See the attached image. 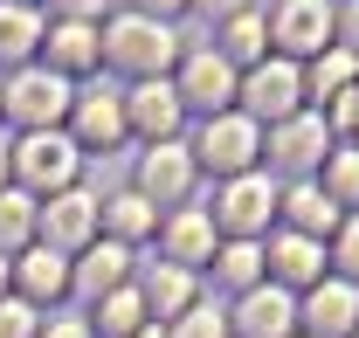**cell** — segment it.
Instances as JSON below:
<instances>
[{
    "instance_id": "7bdbcfd3",
    "label": "cell",
    "mask_w": 359,
    "mask_h": 338,
    "mask_svg": "<svg viewBox=\"0 0 359 338\" xmlns=\"http://www.w3.org/2000/svg\"><path fill=\"white\" fill-rule=\"evenodd\" d=\"M297 338H304V332H297Z\"/></svg>"
},
{
    "instance_id": "83f0119b",
    "label": "cell",
    "mask_w": 359,
    "mask_h": 338,
    "mask_svg": "<svg viewBox=\"0 0 359 338\" xmlns=\"http://www.w3.org/2000/svg\"><path fill=\"white\" fill-rule=\"evenodd\" d=\"M152 228H159L152 201H138V194H118V201H104V235H111V242H125V249H132L138 235H152Z\"/></svg>"
},
{
    "instance_id": "4dcf8cb0",
    "label": "cell",
    "mask_w": 359,
    "mask_h": 338,
    "mask_svg": "<svg viewBox=\"0 0 359 338\" xmlns=\"http://www.w3.org/2000/svg\"><path fill=\"white\" fill-rule=\"evenodd\" d=\"M173 338H228V318L215 304H194L187 318H173Z\"/></svg>"
},
{
    "instance_id": "8d00e7d4",
    "label": "cell",
    "mask_w": 359,
    "mask_h": 338,
    "mask_svg": "<svg viewBox=\"0 0 359 338\" xmlns=\"http://www.w3.org/2000/svg\"><path fill=\"white\" fill-rule=\"evenodd\" d=\"M325 111H332L325 125H359V90H346V97H339V104H325Z\"/></svg>"
},
{
    "instance_id": "603a6c76",
    "label": "cell",
    "mask_w": 359,
    "mask_h": 338,
    "mask_svg": "<svg viewBox=\"0 0 359 338\" xmlns=\"http://www.w3.org/2000/svg\"><path fill=\"white\" fill-rule=\"evenodd\" d=\"M263 48H269V14H256V7H249V14L222 21V42H215V55H222L228 69H235V62H249V69H256V62H263Z\"/></svg>"
},
{
    "instance_id": "836d02e7",
    "label": "cell",
    "mask_w": 359,
    "mask_h": 338,
    "mask_svg": "<svg viewBox=\"0 0 359 338\" xmlns=\"http://www.w3.org/2000/svg\"><path fill=\"white\" fill-rule=\"evenodd\" d=\"M332 48H346V55L359 62V0H346V7L332 14Z\"/></svg>"
},
{
    "instance_id": "1f68e13d",
    "label": "cell",
    "mask_w": 359,
    "mask_h": 338,
    "mask_svg": "<svg viewBox=\"0 0 359 338\" xmlns=\"http://www.w3.org/2000/svg\"><path fill=\"white\" fill-rule=\"evenodd\" d=\"M35 332H42L35 304H21V297H0V338H35Z\"/></svg>"
},
{
    "instance_id": "2e32d148",
    "label": "cell",
    "mask_w": 359,
    "mask_h": 338,
    "mask_svg": "<svg viewBox=\"0 0 359 338\" xmlns=\"http://www.w3.org/2000/svg\"><path fill=\"white\" fill-rule=\"evenodd\" d=\"M69 118H76V152H111L125 138V97L111 90H76L69 97Z\"/></svg>"
},
{
    "instance_id": "74e56055",
    "label": "cell",
    "mask_w": 359,
    "mask_h": 338,
    "mask_svg": "<svg viewBox=\"0 0 359 338\" xmlns=\"http://www.w3.org/2000/svg\"><path fill=\"white\" fill-rule=\"evenodd\" d=\"M35 338H90V325H76V318H48Z\"/></svg>"
},
{
    "instance_id": "30bf717a",
    "label": "cell",
    "mask_w": 359,
    "mask_h": 338,
    "mask_svg": "<svg viewBox=\"0 0 359 338\" xmlns=\"http://www.w3.org/2000/svg\"><path fill=\"white\" fill-rule=\"evenodd\" d=\"M180 104H194V111H208V118H222L228 104H235V90H242V76L228 69L215 48H194L187 62H180Z\"/></svg>"
},
{
    "instance_id": "8992f818",
    "label": "cell",
    "mask_w": 359,
    "mask_h": 338,
    "mask_svg": "<svg viewBox=\"0 0 359 338\" xmlns=\"http://www.w3.org/2000/svg\"><path fill=\"white\" fill-rule=\"evenodd\" d=\"M208 221L222 228L228 242H256V235H269V221H276V187H269V173H242V180H228Z\"/></svg>"
},
{
    "instance_id": "f35d334b",
    "label": "cell",
    "mask_w": 359,
    "mask_h": 338,
    "mask_svg": "<svg viewBox=\"0 0 359 338\" xmlns=\"http://www.w3.org/2000/svg\"><path fill=\"white\" fill-rule=\"evenodd\" d=\"M180 7H187V0H138V14H145V21H173Z\"/></svg>"
},
{
    "instance_id": "d6986e66",
    "label": "cell",
    "mask_w": 359,
    "mask_h": 338,
    "mask_svg": "<svg viewBox=\"0 0 359 338\" xmlns=\"http://www.w3.org/2000/svg\"><path fill=\"white\" fill-rule=\"evenodd\" d=\"M276 214H283V221H290V235H304V242H325V235H339V228H346V214L325 201V187H318V180H297V187L276 201Z\"/></svg>"
},
{
    "instance_id": "60d3db41",
    "label": "cell",
    "mask_w": 359,
    "mask_h": 338,
    "mask_svg": "<svg viewBox=\"0 0 359 338\" xmlns=\"http://www.w3.org/2000/svg\"><path fill=\"white\" fill-rule=\"evenodd\" d=\"M7 283H14V262H7V255H0V297H7Z\"/></svg>"
},
{
    "instance_id": "f546056e",
    "label": "cell",
    "mask_w": 359,
    "mask_h": 338,
    "mask_svg": "<svg viewBox=\"0 0 359 338\" xmlns=\"http://www.w3.org/2000/svg\"><path fill=\"white\" fill-rule=\"evenodd\" d=\"M35 214H42V208H35L21 187H7V194H0V255H7V249H21V242L35 235Z\"/></svg>"
},
{
    "instance_id": "ffe728a7",
    "label": "cell",
    "mask_w": 359,
    "mask_h": 338,
    "mask_svg": "<svg viewBox=\"0 0 359 338\" xmlns=\"http://www.w3.org/2000/svg\"><path fill=\"white\" fill-rule=\"evenodd\" d=\"M159 242H166V262L194 276L201 262H215V221H208V214H201V208H180L173 221L159 228Z\"/></svg>"
},
{
    "instance_id": "d4e9b609",
    "label": "cell",
    "mask_w": 359,
    "mask_h": 338,
    "mask_svg": "<svg viewBox=\"0 0 359 338\" xmlns=\"http://www.w3.org/2000/svg\"><path fill=\"white\" fill-rule=\"evenodd\" d=\"M42 48V14L35 7H7L0 0V62H21L28 69V55Z\"/></svg>"
},
{
    "instance_id": "8fae6325",
    "label": "cell",
    "mask_w": 359,
    "mask_h": 338,
    "mask_svg": "<svg viewBox=\"0 0 359 338\" xmlns=\"http://www.w3.org/2000/svg\"><path fill=\"white\" fill-rule=\"evenodd\" d=\"M180 118H187V104H180V90L159 76V83H138L132 97H125V131H138V138H152V145H173Z\"/></svg>"
},
{
    "instance_id": "5b68a950",
    "label": "cell",
    "mask_w": 359,
    "mask_h": 338,
    "mask_svg": "<svg viewBox=\"0 0 359 338\" xmlns=\"http://www.w3.org/2000/svg\"><path fill=\"white\" fill-rule=\"evenodd\" d=\"M256 152H263V125H249L242 111H222V118L201 125L194 166L222 173V180H242V173H256Z\"/></svg>"
},
{
    "instance_id": "9c48e42d",
    "label": "cell",
    "mask_w": 359,
    "mask_h": 338,
    "mask_svg": "<svg viewBox=\"0 0 359 338\" xmlns=\"http://www.w3.org/2000/svg\"><path fill=\"white\" fill-rule=\"evenodd\" d=\"M297 332H304V338H359V290L346 283V276L304 290V304H297Z\"/></svg>"
},
{
    "instance_id": "7c38bea8",
    "label": "cell",
    "mask_w": 359,
    "mask_h": 338,
    "mask_svg": "<svg viewBox=\"0 0 359 338\" xmlns=\"http://www.w3.org/2000/svg\"><path fill=\"white\" fill-rule=\"evenodd\" d=\"M187 187H194V152L187 145H152L145 159H138V201H152V208H173L187 201Z\"/></svg>"
},
{
    "instance_id": "ba28073f",
    "label": "cell",
    "mask_w": 359,
    "mask_h": 338,
    "mask_svg": "<svg viewBox=\"0 0 359 338\" xmlns=\"http://www.w3.org/2000/svg\"><path fill=\"white\" fill-rule=\"evenodd\" d=\"M269 42L283 48V62H297V55H325L332 48V7L325 0H276V14H269Z\"/></svg>"
},
{
    "instance_id": "484cf974",
    "label": "cell",
    "mask_w": 359,
    "mask_h": 338,
    "mask_svg": "<svg viewBox=\"0 0 359 338\" xmlns=\"http://www.w3.org/2000/svg\"><path fill=\"white\" fill-rule=\"evenodd\" d=\"M145 325H152V318H145V297H138V290H111L104 304H97L90 338H138Z\"/></svg>"
},
{
    "instance_id": "5bb4252c",
    "label": "cell",
    "mask_w": 359,
    "mask_h": 338,
    "mask_svg": "<svg viewBox=\"0 0 359 338\" xmlns=\"http://www.w3.org/2000/svg\"><path fill=\"white\" fill-rule=\"evenodd\" d=\"M325 152H332V125L311 118V111H297L290 125L269 131V159H276L283 173H318V166H325Z\"/></svg>"
},
{
    "instance_id": "44dd1931",
    "label": "cell",
    "mask_w": 359,
    "mask_h": 338,
    "mask_svg": "<svg viewBox=\"0 0 359 338\" xmlns=\"http://www.w3.org/2000/svg\"><path fill=\"white\" fill-rule=\"evenodd\" d=\"M138 297H145V318H152V325H173V318L194 311V276L173 269V262H152L145 283H138Z\"/></svg>"
},
{
    "instance_id": "7a4b0ae2",
    "label": "cell",
    "mask_w": 359,
    "mask_h": 338,
    "mask_svg": "<svg viewBox=\"0 0 359 338\" xmlns=\"http://www.w3.org/2000/svg\"><path fill=\"white\" fill-rule=\"evenodd\" d=\"M76 166H83V152H76L69 131H28V138L14 145V187H21L28 201L69 194V187H76Z\"/></svg>"
},
{
    "instance_id": "e0dca14e",
    "label": "cell",
    "mask_w": 359,
    "mask_h": 338,
    "mask_svg": "<svg viewBox=\"0 0 359 338\" xmlns=\"http://www.w3.org/2000/svg\"><path fill=\"white\" fill-rule=\"evenodd\" d=\"M263 262H269V283L276 290H318L325 283V242H304V235H276L263 249Z\"/></svg>"
},
{
    "instance_id": "3957f363",
    "label": "cell",
    "mask_w": 359,
    "mask_h": 338,
    "mask_svg": "<svg viewBox=\"0 0 359 338\" xmlns=\"http://www.w3.org/2000/svg\"><path fill=\"white\" fill-rule=\"evenodd\" d=\"M69 97H76V90L62 83L55 69L28 62V69H14V76L0 83V111H7L21 131H55L62 118H69Z\"/></svg>"
},
{
    "instance_id": "4fadbf2b",
    "label": "cell",
    "mask_w": 359,
    "mask_h": 338,
    "mask_svg": "<svg viewBox=\"0 0 359 338\" xmlns=\"http://www.w3.org/2000/svg\"><path fill=\"white\" fill-rule=\"evenodd\" d=\"M69 290L104 304L111 290H132V249L125 242H90L83 262H69Z\"/></svg>"
},
{
    "instance_id": "6da1fadb",
    "label": "cell",
    "mask_w": 359,
    "mask_h": 338,
    "mask_svg": "<svg viewBox=\"0 0 359 338\" xmlns=\"http://www.w3.org/2000/svg\"><path fill=\"white\" fill-rule=\"evenodd\" d=\"M104 62H111V69H125V76H138V83H159V76L180 62V35L166 28V21L118 14V21L104 28Z\"/></svg>"
},
{
    "instance_id": "b9f144b4",
    "label": "cell",
    "mask_w": 359,
    "mask_h": 338,
    "mask_svg": "<svg viewBox=\"0 0 359 338\" xmlns=\"http://www.w3.org/2000/svg\"><path fill=\"white\" fill-rule=\"evenodd\" d=\"M7 7H28V0H7Z\"/></svg>"
},
{
    "instance_id": "d6a6232c",
    "label": "cell",
    "mask_w": 359,
    "mask_h": 338,
    "mask_svg": "<svg viewBox=\"0 0 359 338\" xmlns=\"http://www.w3.org/2000/svg\"><path fill=\"white\" fill-rule=\"evenodd\" d=\"M332 262L346 269V283L359 290V214H346V228H339V242H332Z\"/></svg>"
},
{
    "instance_id": "cb8c5ba5",
    "label": "cell",
    "mask_w": 359,
    "mask_h": 338,
    "mask_svg": "<svg viewBox=\"0 0 359 338\" xmlns=\"http://www.w3.org/2000/svg\"><path fill=\"white\" fill-rule=\"evenodd\" d=\"M346 90H359V62L346 55V48H325L311 69H304V97H318V104H339Z\"/></svg>"
},
{
    "instance_id": "7402d4cb",
    "label": "cell",
    "mask_w": 359,
    "mask_h": 338,
    "mask_svg": "<svg viewBox=\"0 0 359 338\" xmlns=\"http://www.w3.org/2000/svg\"><path fill=\"white\" fill-rule=\"evenodd\" d=\"M14 290H21V304H55V297L69 290V255L28 249L21 262H14Z\"/></svg>"
},
{
    "instance_id": "f1b7e54d",
    "label": "cell",
    "mask_w": 359,
    "mask_h": 338,
    "mask_svg": "<svg viewBox=\"0 0 359 338\" xmlns=\"http://www.w3.org/2000/svg\"><path fill=\"white\" fill-rule=\"evenodd\" d=\"M263 269H269V262H263V249H256V242H228V249L215 255V276H222L228 290H242V297L263 283Z\"/></svg>"
},
{
    "instance_id": "4316f807",
    "label": "cell",
    "mask_w": 359,
    "mask_h": 338,
    "mask_svg": "<svg viewBox=\"0 0 359 338\" xmlns=\"http://www.w3.org/2000/svg\"><path fill=\"white\" fill-rule=\"evenodd\" d=\"M318 173H325V180H318V187H325V201H332L339 214L359 208V145H332Z\"/></svg>"
},
{
    "instance_id": "277c9868",
    "label": "cell",
    "mask_w": 359,
    "mask_h": 338,
    "mask_svg": "<svg viewBox=\"0 0 359 338\" xmlns=\"http://www.w3.org/2000/svg\"><path fill=\"white\" fill-rule=\"evenodd\" d=\"M235 97H242V118H249V125L269 118V131H276V125H290V118L304 111V69L283 62V55H263V62L242 76Z\"/></svg>"
},
{
    "instance_id": "ab89813d",
    "label": "cell",
    "mask_w": 359,
    "mask_h": 338,
    "mask_svg": "<svg viewBox=\"0 0 359 338\" xmlns=\"http://www.w3.org/2000/svg\"><path fill=\"white\" fill-rule=\"evenodd\" d=\"M7 180H14V145L0 138V194H7Z\"/></svg>"
},
{
    "instance_id": "e575fe53",
    "label": "cell",
    "mask_w": 359,
    "mask_h": 338,
    "mask_svg": "<svg viewBox=\"0 0 359 338\" xmlns=\"http://www.w3.org/2000/svg\"><path fill=\"white\" fill-rule=\"evenodd\" d=\"M48 7H55V21H90V28L104 14V0H48Z\"/></svg>"
},
{
    "instance_id": "9a60e30c",
    "label": "cell",
    "mask_w": 359,
    "mask_h": 338,
    "mask_svg": "<svg viewBox=\"0 0 359 338\" xmlns=\"http://www.w3.org/2000/svg\"><path fill=\"white\" fill-rule=\"evenodd\" d=\"M242 338H297V297L276 290V283H256V290L235 304V318H228Z\"/></svg>"
},
{
    "instance_id": "52a82bcc",
    "label": "cell",
    "mask_w": 359,
    "mask_h": 338,
    "mask_svg": "<svg viewBox=\"0 0 359 338\" xmlns=\"http://www.w3.org/2000/svg\"><path fill=\"white\" fill-rule=\"evenodd\" d=\"M97 228H104V201H90V194H48V208L35 214V235H42V249L69 255V249H90L97 242Z\"/></svg>"
},
{
    "instance_id": "d590c367",
    "label": "cell",
    "mask_w": 359,
    "mask_h": 338,
    "mask_svg": "<svg viewBox=\"0 0 359 338\" xmlns=\"http://www.w3.org/2000/svg\"><path fill=\"white\" fill-rule=\"evenodd\" d=\"M187 7H201V14H215V21H235V14H249V0H187Z\"/></svg>"
},
{
    "instance_id": "ac0fdd59",
    "label": "cell",
    "mask_w": 359,
    "mask_h": 338,
    "mask_svg": "<svg viewBox=\"0 0 359 338\" xmlns=\"http://www.w3.org/2000/svg\"><path fill=\"white\" fill-rule=\"evenodd\" d=\"M42 48H48L42 69H55V76L69 83V76H83V69L104 62V28H90V21H55V28H42Z\"/></svg>"
}]
</instances>
